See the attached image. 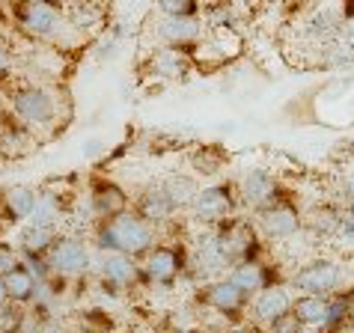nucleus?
<instances>
[{
	"instance_id": "nucleus-1",
	"label": "nucleus",
	"mask_w": 354,
	"mask_h": 333,
	"mask_svg": "<svg viewBox=\"0 0 354 333\" xmlns=\"http://www.w3.org/2000/svg\"><path fill=\"white\" fill-rule=\"evenodd\" d=\"M155 241H158L155 227L146 223L134 209L120 214H95L93 220V244L102 253H125V256L143 259Z\"/></svg>"
},
{
	"instance_id": "nucleus-2",
	"label": "nucleus",
	"mask_w": 354,
	"mask_h": 333,
	"mask_svg": "<svg viewBox=\"0 0 354 333\" xmlns=\"http://www.w3.org/2000/svg\"><path fill=\"white\" fill-rule=\"evenodd\" d=\"M9 107L21 122H27L33 131H45L57 122V102L51 90L33 81H12L9 77Z\"/></svg>"
},
{
	"instance_id": "nucleus-3",
	"label": "nucleus",
	"mask_w": 354,
	"mask_h": 333,
	"mask_svg": "<svg viewBox=\"0 0 354 333\" xmlns=\"http://www.w3.org/2000/svg\"><path fill=\"white\" fill-rule=\"evenodd\" d=\"M214 238H218L221 250L226 253V259L232 262H244V259H259L265 256V235L259 232L257 220H248L241 214H232L223 223L212 229Z\"/></svg>"
},
{
	"instance_id": "nucleus-4",
	"label": "nucleus",
	"mask_w": 354,
	"mask_h": 333,
	"mask_svg": "<svg viewBox=\"0 0 354 333\" xmlns=\"http://www.w3.org/2000/svg\"><path fill=\"white\" fill-rule=\"evenodd\" d=\"M241 209V197H239V184L235 182H218L209 184V188H200L196 197L191 202V218L205 229H214L218 223H223L226 218L239 214Z\"/></svg>"
},
{
	"instance_id": "nucleus-5",
	"label": "nucleus",
	"mask_w": 354,
	"mask_h": 333,
	"mask_svg": "<svg viewBox=\"0 0 354 333\" xmlns=\"http://www.w3.org/2000/svg\"><path fill=\"white\" fill-rule=\"evenodd\" d=\"M191 265V256L182 244L176 241H155L149 253L143 256V283L152 286H173L179 277H185V271Z\"/></svg>"
},
{
	"instance_id": "nucleus-6",
	"label": "nucleus",
	"mask_w": 354,
	"mask_h": 333,
	"mask_svg": "<svg viewBox=\"0 0 354 333\" xmlns=\"http://www.w3.org/2000/svg\"><path fill=\"white\" fill-rule=\"evenodd\" d=\"M9 15L18 24V30L30 39H54L66 27L63 9L45 3V0H12Z\"/></svg>"
},
{
	"instance_id": "nucleus-7",
	"label": "nucleus",
	"mask_w": 354,
	"mask_h": 333,
	"mask_svg": "<svg viewBox=\"0 0 354 333\" xmlns=\"http://www.w3.org/2000/svg\"><path fill=\"white\" fill-rule=\"evenodd\" d=\"M194 301L200 307L218 312V316H226V318H239L241 312H248L250 307V292H244L239 283H235L230 274L223 277H214V280H205L200 289H196Z\"/></svg>"
},
{
	"instance_id": "nucleus-8",
	"label": "nucleus",
	"mask_w": 354,
	"mask_h": 333,
	"mask_svg": "<svg viewBox=\"0 0 354 333\" xmlns=\"http://www.w3.org/2000/svg\"><path fill=\"white\" fill-rule=\"evenodd\" d=\"M253 214H257L259 232L268 241H286V238H292L295 232L304 229V211L292 202V197L286 191H283L274 202H268L265 209L253 211Z\"/></svg>"
},
{
	"instance_id": "nucleus-9",
	"label": "nucleus",
	"mask_w": 354,
	"mask_h": 333,
	"mask_svg": "<svg viewBox=\"0 0 354 333\" xmlns=\"http://www.w3.org/2000/svg\"><path fill=\"white\" fill-rule=\"evenodd\" d=\"M342 280H346V268L333 259L319 256L304 262L289 277V286L295 292H310V295H333L342 289Z\"/></svg>"
},
{
	"instance_id": "nucleus-10",
	"label": "nucleus",
	"mask_w": 354,
	"mask_h": 333,
	"mask_svg": "<svg viewBox=\"0 0 354 333\" xmlns=\"http://www.w3.org/2000/svg\"><path fill=\"white\" fill-rule=\"evenodd\" d=\"M48 265H51V274H57V277L66 280L84 277L90 271V247L75 235H60L54 241L51 253H48Z\"/></svg>"
},
{
	"instance_id": "nucleus-11",
	"label": "nucleus",
	"mask_w": 354,
	"mask_h": 333,
	"mask_svg": "<svg viewBox=\"0 0 354 333\" xmlns=\"http://www.w3.org/2000/svg\"><path fill=\"white\" fill-rule=\"evenodd\" d=\"M33 149H36V131L18 120L12 107H3L0 111V155H3V161L24 158Z\"/></svg>"
},
{
	"instance_id": "nucleus-12",
	"label": "nucleus",
	"mask_w": 354,
	"mask_h": 333,
	"mask_svg": "<svg viewBox=\"0 0 354 333\" xmlns=\"http://www.w3.org/2000/svg\"><path fill=\"white\" fill-rule=\"evenodd\" d=\"M98 277H102L104 289L125 292V289L137 286V283H143V268L134 256H125V253H104Z\"/></svg>"
},
{
	"instance_id": "nucleus-13",
	"label": "nucleus",
	"mask_w": 354,
	"mask_h": 333,
	"mask_svg": "<svg viewBox=\"0 0 354 333\" xmlns=\"http://www.w3.org/2000/svg\"><path fill=\"white\" fill-rule=\"evenodd\" d=\"M283 193L277 175H274L271 170H250L244 179L239 182V197H241V205L250 211H259L265 209L268 202H274Z\"/></svg>"
},
{
	"instance_id": "nucleus-14",
	"label": "nucleus",
	"mask_w": 354,
	"mask_h": 333,
	"mask_svg": "<svg viewBox=\"0 0 354 333\" xmlns=\"http://www.w3.org/2000/svg\"><path fill=\"white\" fill-rule=\"evenodd\" d=\"M90 209L95 214H120L131 209V197L111 175L90 173Z\"/></svg>"
},
{
	"instance_id": "nucleus-15",
	"label": "nucleus",
	"mask_w": 354,
	"mask_h": 333,
	"mask_svg": "<svg viewBox=\"0 0 354 333\" xmlns=\"http://www.w3.org/2000/svg\"><path fill=\"white\" fill-rule=\"evenodd\" d=\"M230 277L239 283V286L244 292H259L265 286H271V283H283V268L274 265L271 259H244V262H235V265L230 268Z\"/></svg>"
},
{
	"instance_id": "nucleus-16",
	"label": "nucleus",
	"mask_w": 354,
	"mask_h": 333,
	"mask_svg": "<svg viewBox=\"0 0 354 333\" xmlns=\"http://www.w3.org/2000/svg\"><path fill=\"white\" fill-rule=\"evenodd\" d=\"M289 310H292V298H289V292H286L283 283H271V286L253 292L250 307H248L253 321H257V325H265V327H268L274 318H280L283 312H289Z\"/></svg>"
},
{
	"instance_id": "nucleus-17",
	"label": "nucleus",
	"mask_w": 354,
	"mask_h": 333,
	"mask_svg": "<svg viewBox=\"0 0 354 333\" xmlns=\"http://www.w3.org/2000/svg\"><path fill=\"white\" fill-rule=\"evenodd\" d=\"M164 45L179 48L185 54H194L203 42V21L200 18H179V15H164L158 27Z\"/></svg>"
},
{
	"instance_id": "nucleus-18",
	"label": "nucleus",
	"mask_w": 354,
	"mask_h": 333,
	"mask_svg": "<svg viewBox=\"0 0 354 333\" xmlns=\"http://www.w3.org/2000/svg\"><path fill=\"white\" fill-rule=\"evenodd\" d=\"M131 209L140 214L146 223H152L155 229L164 227V223H170L173 214L179 211V209L173 205V200L167 197V191L161 188V184H149L146 191L137 193V197L131 200Z\"/></svg>"
},
{
	"instance_id": "nucleus-19",
	"label": "nucleus",
	"mask_w": 354,
	"mask_h": 333,
	"mask_svg": "<svg viewBox=\"0 0 354 333\" xmlns=\"http://www.w3.org/2000/svg\"><path fill=\"white\" fill-rule=\"evenodd\" d=\"M36 193L39 188L33 184H12V188H3L0 193V220H3V227H18V223H24L30 218L33 205H36Z\"/></svg>"
},
{
	"instance_id": "nucleus-20",
	"label": "nucleus",
	"mask_w": 354,
	"mask_h": 333,
	"mask_svg": "<svg viewBox=\"0 0 354 333\" xmlns=\"http://www.w3.org/2000/svg\"><path fill=\"white\" fill-rule=\"evenodd\" d=\"M194 268L205 280L223 277V274H230V268H232V262L226 259V253L221 250V244H218V238H214L212 229H209V235L200 241V247H196V253H194Z\"/></svg>"
},
{
	"instance_id": "nucleus-21",
	"label": "nucleus",
	"mask_w": 354,
	"mask_h": 333,
	"mask_svg": "<svg viewBox=\"0 0 354 333\" xmlns=\"http://www.w3.org/2000/svg\"><path fill=\"white\" fill-rule=\"evenodd\" d=\"M342 214H346V209H339V205L316 202L304 211V229H307L313 238H330V235H337L342 227Z\"/></svg>"
},
{
	"instance_id": "nucleus-22",
	"label": "nucleus",
	"mask_w": 354,
	"mask_h": 333,
	"mask_svg": "<svg viewBox=\"0 0 354 333\" xmlns=\"http://www.w3.org/2000/svg\"><path fill=\"white\" fill-rule=\"evenodd\" d=\"M60 238L57 227H48V223H27L18 235V250H21V259L27 256H48L54 247V241Z\"/></svg>"
},
{
	"instance_id": "nucleus-23",
	"label": "nucleus",
	"mask_w": 354,
	"mask_h": 333,
	"mask_svg": "<svg viewBox=\"0 0 354 333\" xmlns=\"http://www.w3.org/2000/svg\"><path fill=\"white\" fill-rule=\"evenodd\" d=\"M3 280H6V292H9V301H15V303H33L39 298V289H42V283L36 280V274L27 268V262H18V265L3 274Z\"/></svg>"
},
{
	"instance_id": "nucleus-24",
	"label": "nucleus",
	"mask_w": 354,
	"mask_h": 333,
	"mask_svg": "<svg viewBox=\"0 0 354 333\" xmlns=\"http://www.w3.org/2000/svg\"><path fill=\"white\" fill-rule=\"evenodd\" d=\"M328 301L330 295H310V292H298L292 301V316L298 318L301 327H322L324 316H328Z\"/></svg>"
},
{
	"instance_id": "nucleus-25",
	"label": "nucleus",
	"mask_w": 354,
	"mask_h": 333,
	"mask_svg": "<svg viewBox=\"0 0 354 333\" xmlns=\"http://www.w3.org/2000/svg\"><path fill=\"white\" fill-rule=\"evenodd\" d=\"M63 15H66V24L84 36H93L98 27H102V9H98L93 0H72V3L63 9Z\"/></svg>"
},
{
	"instance_id": "nucleus-26",
	"label": "nucleus",
	"mask_w": 354,
	"mask_h": 333,
	"mask_svg": "<svg viewBox=\"0 0 354 333\" xmlns=\"http://www.w3.org/2000/svg\"><path fill=\"white\" fill-rule=\"evenodd\" d=\"M161 188L167 191V197L173 200L176 209H191V202L196 197V191H200V184H196L194 175L173 173V175H167V179L161 182Z\"/></svg>"
},
{
	"instance_id": "nucleus-27",
	"label": "nucleus",
	"mask_w": 354,
	"mask_h": 333,
	"mask_svg": "<svg viewBox=\"0 0 354 333\" xmlns=\"http://www.w3.org/2000/svg\"><path fill=\"white\" fill-rule=\"evenodd\" d=\"M354 303H351V295H346V292H333L330 301H328V316H324L322 321V327L324 330H339V327H346V321L351 318V310Z\"/></svg>"
},
{
	"instance_id": "nucleus-28",
	"label": "nucleus",
	"mask_w": 354,
	"mask_h": 333,
	"mask_svg": "<svg viewBox=\"0 0 354 333\" xmlns=\"http://www.w3.org/2000/svg\"><path fill=\"white\" fill-rule=\"evenodd\" d=\"M164 15H179V18H200L203 3L200 0H155Z\"/></svg>"
},
{
	"instance_id": "nucleus-29",
	"label": "nucleus",
	"mask_w": 354,
	"mask_h": 333,
	"mask_svg": "<svg viewBox=\"0 0 354 333\" xmlns=\"http://www.w3.org/2000/svg\"><path fill=\"white\" fill-rule=\"evenodd\" d=\"M18 262H21V250H18V244L0 238V277L12 271Z\"/></svg>"
},
{
	"instance_id": "nucleus-30",
	"label": "nucleus",
	"mask_w": 354,
	"mask_h": 333,
	"mask_svg": "<svg viewBox=\"0 0 354 333\" xmlns=\"http://www.w3.org/2000/svg\"><path fill=\"white\" fill-rule=\"evenodd\" d=\"M12 77V54L0 45V81H9Z\"/></svg>"
},
{
	"instance_id": "nucleus-31",
	"label": "nucleus",
	"mask_w": 354,
	"mask_h": 333,
	"mask_svg": "<svg viewBox=\"0 0 354 333\" xmlns=\"http://www.w3.org/2000/svg\"><path fill=\"white\" fill-rule=\"evenodd\" d=\"M346 202H348V209H354V173L348 175V182H346Z\"/></svg>"
},
{
	"instance_id": "nucleus-32",
	"label": "nucleus",
	"mask_w": 354,
	"mask_h": 333,
	"mask_svg": "<svg viewBox=\"0 0 354 333\" xmlns=\"http://www.w3.org/2000/svg\"><path fill=\"white\" fill-rule=\"evenodd\" d=\"M6 301H9V292H6V280L0 277V307H3Z\"/></svg>"
},
{
	"instance_id": "nucleus-33",
	"label": "nucleus",
	"mask_w": 354,
	"mask_h": 333,
	"mask_svg": "<svg viewBox=\"0 0 354 333\" xmlns=\"http://www.w3.org/2000/svg\"><path fill=\"white\" fill-rule=\"evenodd\" d=\"M45 3H51V6H57V9H66L72 0H45Z\"/></svg>"
},
{
	"instance_id": "nucleus-34",
	"label": "nucleus",
	"mask_w": 354,
	"mask_h": 333,
	"mask_svg": "<svg viewBox=\"0 0 354 333\" xmlns=\"http://www.w3.org/2000/svg\"><path fill=\"white\" fill-rule=\"evenodd\" d=\"M0 3H3V6H9V3H12V0H0Z\"/></svg>"
},
{
	"instance_id": "nucleus-35",
	"label": "nucleus",
	"mask_w": 354,
	"mask_h": 333,
	"mask_svg": "<svg viewBox=\"0 0 354 333\" xmlns=\"http://www.w3.org/2000/svg\"><path fill=\"white\" fill-rule=\"evenodd\" d=\"M3 229H6V227H3V220H0V232H3Z\"/></svg>"
},
{
	"instance_id": "nucleus-36",
	"label": "nucleus",
	"mask_w": 354,
	"mask_h": 333,
	"mask_svg": "<svg viewBox=\"0 0 354 333\" xmlns=\"http://www.w3.org/2000/svg\"><path fill=\"white\" fill-rule=\"evenodd\" d=\"M0 161H3V155H0Z\"/></svg>"
}]
</instances>
